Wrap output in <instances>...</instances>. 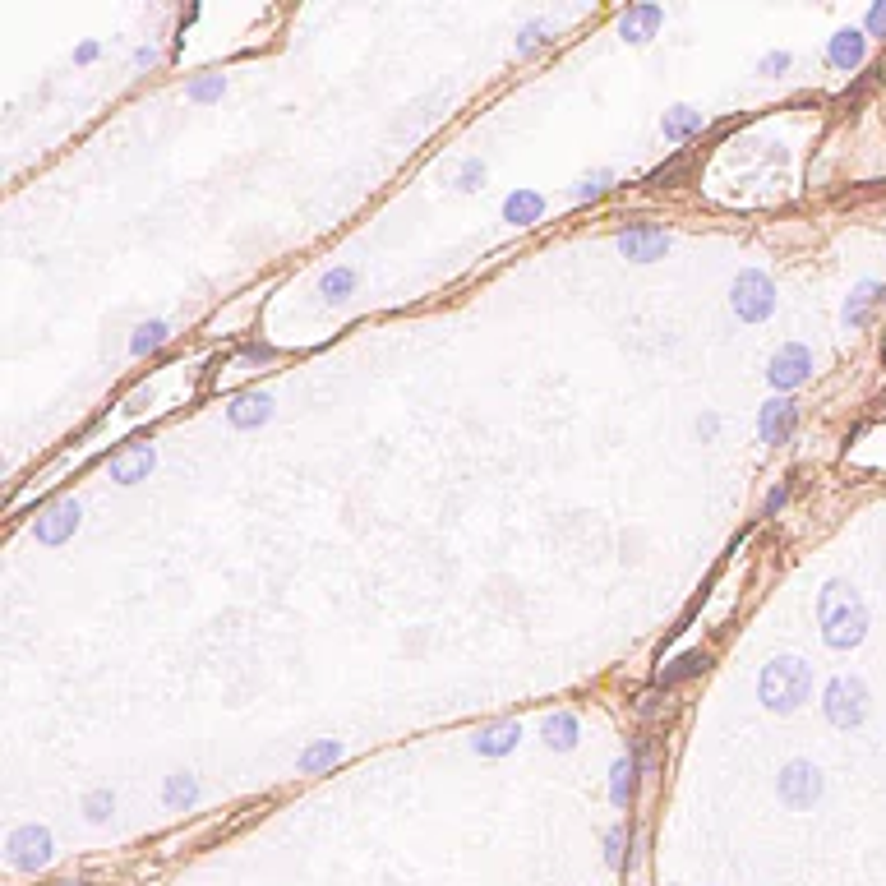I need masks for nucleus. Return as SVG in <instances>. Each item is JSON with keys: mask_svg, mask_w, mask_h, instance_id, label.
<instances>
[{"mask_svg": "<svg viewBox=\"0 0 886 886\" xmlns=\"http://www.w3.org/2000/svg\"><path fill=\"white\" fill-rule=\"evenodd\" d=\"M877 305V282H863L859 291L850 296V305H845V324L850 328H863L868 324V310Z\"/></svg>", "mask_w": 886, "mask_h": 886, "instance_id": "19", "label": "nucleus"}, {"mask_svg": "<svg viewBox=\"0 0 886 886\" xmlns=\"http://www.w3.org/2000/svg\"><path fill=\"white\" fill-rule=\"evenodd\" d=\"M863 51H868V37H863L859 28H840V33L831 37V65H836V70H859Z\"/></svg>", "mask_w": 886, "mask_h": 886, "instance_id": "12", "label": "nucleus"}, {"mask_svg": "<svg viewBox=\"0 0 886 886\" xmlns=\"http://www.w3.org/2000/svg\"><path fill=\"white\" fill-rule=\"evenodd\" d=\"M540 213H545V199H540V194H531V190L508 194V204H503V217H508V222H517V227L536 222Z\"/></svg>", "mask_w": 886, "mask_h": 886, "instance_id": "14", "label": "nucleus"}, {"mask_svg": "<svg viewBox=\"0 0 886 886\" xmlns=\"http://www.w3.org/2000/svg\"><path fill=\"white\" fill-rule=\"evenodd\" d=\"M817 794H822V771L813 762H790L785 776H780V799L790 803V808H808Z\"/></svg>", "mask_w": 886, "mask_h": 886, "instance_id": "5", "label": "nucleus"}, {"mask_svg": "<svg viewBox=\"0 0 886 886\" xmlns=\"http://www.w3.org/2000/svg\"><path fill=\"white\" fill-rule=\"evenodd\" d=\"M545 739H550V748L568 753V748L577 743V720H573V716H550V725H545Z\"/></svg>", "mask_w": 886, "mask_h": 886, "instance_id": "20", "label": "nucleus"}, {"mask_svg": "<svg viewBox=\"0 0 886 886\" xmlns=\"http://www.w3.org/2000/svg\"><path fill=\"white\" fill-rule=\"evenodd\" d=\"M757 693H762V707L785 716V711H794L803 697L813 693V670L799 656H776L762 670V679H757Z\"/></svg>", "mask_w": 886, "mask_h": 886, "instance_id": "2", "label": "nucleus"}, {"mask_svg": "<svg viewBox=\"0 0 886 886\" xmlns=\"http://www.w3.org/2000/svg\"><path fill=\"white\" fill-rule=\"evenodd\" d=\"M711 665V656L707 651H688V656H679L670 665V670H660V683H665V688H670V683H679V679H693V674H702Z\"/></svg>", "mask_w": 886, "mask_h": 886, "instance_id": "18", "label": "nucleus"}, {"mask_svg": "<svg viewBox=\"0 0 886 886\" xmlns=\"http://www.w3.org/2000/svg\"><path fill=\"white\" fill-rule=\"evenodd\" d=\"M656 24H660L656 5H637V10L623 14V37H628V42H647V37L656 33Z\"/></svg>", "mask_w": 886, "mask_h": 886, "instance_id": "15", "label": "nucleus"}, {"mask_svg": "<svg viewBox=\"0 0 886 886\" xmlns=\"http://www.w3.org/2000/svg\"><path fill=\"white\" fill-rule=\"evenodd\" d=\"M734 310L748 324H762L771 310H776V287H771L767 273H739L734 282Z\"/></svg>", "mask_w": 886, "mask_h": 886, "instance_id": "3", "label": "nucleus"}, {"mask_svg": "<svg viewBox=\"0 0 886 886\" xmlns=\"http://www.w3.org/2000/svg\"><path fill=\"white\" fill-rule=\"evenodd\" d=\"M702 130V111H693V107H674V111H665V139H693V134Z\"/></svg>", "mask_w": 886, "mask_h": 886, "instance_id": "16", "label": "nucleus"}, {"mask_svg": "<svg viewBox=\"0 0 886 886\" xmlns=\"http://www.w3.org/2000/svg\"><path fill=\"white\" fill-rule=\"evenodd\" d=\"M74 527H79V503L65 499V503H51L47 513L37 517V540L42 545H60V540H70Z\"/></svg>", "mask_w": 886, "mask_h": 886, "instance_id": "7", "label": "nucleus"}, {"mask_svg": "<svg viewBox=\"0 0 886 886\" xmlns=\"http://www.w3.org/2000/svg\"><path fill=\"white\" fill-rule=\"evenodd\" d=\"M522 739V730H517L513 720H508V725H494V730H485L476 739V753H485V757H499V753H508V748H513V743Z\"/></svg>", "mask_w": 886, "mask_h": 886, "instance_id": "17", "label": "nucleus"}, {"mask_svg": "<svg viewBox=\"0 0 886 886\" xmlns=\"http://www.w3.org/2000/svg\"><path fill=\"white\" fill-rule=\"evenodd\" d=\"M162 337H167V324H162V319H153V324H144V328H139V337H134V351L144 356V351L162 347Z\"/></svg>", "mask_w": 886, "mask_h": 886, "instance_id": "23", "label": "nucleus"}, {"mask_svg": "<svg viewBox=\"0 0 886 886\" xmlns=\"http://www.w3.org/2000/svg\"><path fill=\"white\" fill-rule=\"evenodd\" d=\"M633 762L623 757V762H614V803H628V794H633Z\"/></svg>", "mask_w": 886, "mask_h": 886, "instance_id": "22", "label": "nucleus"}, {"mask_svg": "<svg viewBox=\"0 0 886 886\" xmlns=\"http://www.w3.org/2000/svg\"><path fill=\"white\" fill-rule=\"evenodd\" d=\"M10 850H14V863H24V868H37V863H47V859H51V836H47L42 827H24V831H14Z\"/></svg>", "mask_w": 886, "mask_h": 886, "instance_id": "11", "label": "nucleus"}, {"mask_svg": "<svg viewBox=\"0 0 886 886\" xmlns=\"http://www.w3.org/2000/svg\"><path fill=\"white\" fill-rule=\"evenodd\" d=\"M480 176H485V167H480V162H467V167H462V190H476Z\"/></svg>", "mask_w": 886, "mask_h": 886, "instance_id": "28", "label": "nucleus"}, {"mask_svg": "<svg viewBox=\"0 0 886 886\" xmlns=\"http://www.w3.org/2000/svg\"><path fill=\"white\" fill-rule=\"evenodd\" d=\"M817 614H822V637L836 651L859 647L863 633H868V605L850 582H827L822 600H817Z\"/></svg>", "mask_w": 886, "mask_h": 886, "instance_id": "1", "label": "nucleus"}, {"mask_svg": "<svg viewBox=\"0 0 886 886\" xmlns=\"http://www.w3.org/2000/svg\"><path fill=\"white\" fill-rule=\"evenodd\" d=\"M351 287H356V273H351V268H337V273L324 277V296H333V300H342Z\"/></svg>", "mask_w": 886, "mask_h": 886, "instance_id": "24", "label": "nucleus"}, {"mask_svg": "<svg viewBox=\"0 0 886 886\" xmlns=\"http://www.w3.org/2000/svg\"><path fill=\"white\" fill-rule=\"evenodd\" d=\"M785 65H790V56H785V51H776V56H767V60H762V74H780V70H785Z\"/></svg>", "mask_w": 886, "mask_h": 886, "instance_id": "29", "label": "nucleus"}, {"mask_svg": "<svg viewBox=\"0 0 886 886\" xmlns=\"http://www.w3.org/2000/svg\"><path fill=\"white\" fill-rule=\"evenodd\" d=\"M794 420H799V411H794L790 397L767 402V407H762V439H767V443H785L794 434Z\"/></svg>", "mask_w": 886, "mask_h": 886, "instance_id": "10", "label": "nucleus"}, {"mask_svg": "<svg viewBox=\"0 0 886 886\" xmlns=\"http://www.w3.org/2000/svg\"><path fill=\"white\" fill-rule=\"evenodd\" d=\"M268 416H273V397H268V393H245V397L231 402V425H240V430L264 425Z\"/></svg>", "mask_w": 886, "mask_h": 886, "instance_id": "13", "label": "nucleus"}, {"mask_svg": "<svg viewBox=\"0 0 886 886\" xmlns=\"http://www.w3.org/2000/svg\"><path fill=\"white\" fill-rule=\"evenodd\" d=\"M337 757H342V748H337L333 739H324L319 748H310V753L300 757V771H319V767H333Z\"/></svg>", "mask_w": 886, "mask_h": 886, "instance_id": "21", "label": "nucleus"}, {"mask_svg": "<svg viewBox=\"0 0 886 886\" xmlns=\"http://www.w3.org/2000/svg\"><path fill=\"white\" fill-rule=\"evenodd\" d=\"M619 250L628 254V259H637V264H651V259H660V254L670 250V231L633 227V231H623V236H619Z\"/></svg>", "mask_w": 886, "mask_h": 886, "instance_id": "8", "label": "nucleus"}, {"mask_svg": "<svg viewBox=\"0 0 886 886\" xmlns=\"http://www.w3.org/2000/svg\"><path fill=\"white\" fill-rule=\"evenodd\" d=\"M868 33H886V5H873V14H868Z\"/></svg>", "mask_w": 886, "mask_h": 886, "instance_id": "30", "label": "nucleus"}, {"mask_svg": "<svg viewBox=\"0 0 886 886\" xmlns=\"http://www.w3.org/2000/svg\"><path fill=\"white\" fill-rule=\"evenodd\" d=\"M107 803H111L107 794H93V803H88V808H93V817H102V808H107Z\"/></svg>", "mask_w": 886, "mask_h": 886, "instance_id": "31", "label": "nucleus"}, {"mask_svg": "<svg viewBox=\"0 0 886 886\" xmlns=\"http://www.w3.org/2000/svg\"><path fill=\"white\" fill-rule=\"evenodd\" d=\"M167 799H171V803H190V799H194V780H190V776H171Z\"/></svg>", "mask_w": 886, "mask_h": 886, "instance_id": "25", "label": "nucleus"}, {"mask_svg": "<svg viewBox=\"0 0 886 886\" xmlns=\"http://www.w3.org/2000/svg\"><path fill=\"white\" fill-rule=\"evenodd\" d=\"M808 370H813V351L799 347V342H790V347H780L776 356H771V384L776 388H799L803 379H808Z\"/></svg>", "mask_w": 886, "mask_h": 886, "instance_id": "6", "label": "nucleus"}, {"mask_svg": "<svg viewBox=\"0 0 886 886\" xmlns=\"http://www.w3.org/2000/svg\"><path fill=\"white\" fill-rule=\"evenodd\" d=\"M153 467H157V453L148 448V443H134V448H125V453L111 457V480L134 485V480H144Z\"/></svg>", "mask_w": 886, "mask_h": 886, "instance_id": "9", "label": "nucleus"}, {"mask_svg": "<svg viewBox=\"0 0 886 886\" xmlns=\"http://www.w3.org/2000/svg\"><path fill=\"white\" fill-rule=\"evenodd\" d=\"M222 93V74H213V79H199V84H190V97L194 102H208V97Z\"/></svg>", "mask_w": 886, "mask_h": 886, "instance_id": "26", "label": "nucleus"}, {"mask_svg": "<svg viewBox=\"0 0 886 886\" xmlns=\"http://www.w3.org/2000/svg\"><path fill=\"white\" fill-rule=\"evenodd\" d=\"M868 716V688L859 679H836L827 688V720L840 730H854Z\"/></svg>", "mask_w": 886, "mask_h": 886, "instance_id": "4", "label": "nucleus"}, {"mask_svg": "<svg viewBox=\"0 0 886 886\" xmlns=\"http://www.w3.org/2000/svg\"><path fill=\"white\" fill-rule=\"evenodd\" d=\"M605 185H610V176L600 171V176H591V180H582V185H577V199H591V194H600Z\"/></svg>", "mask_w": 886, "mask_h": 886, "instance_id": "27", "label": "nucleus"}]
</instances>
